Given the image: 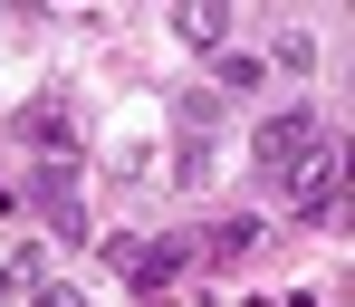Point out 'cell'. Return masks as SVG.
Here are the masks:
<instances>
[{
	"label": "cell",
	"instance_id": "8fae6325",
	"mask_svg": "<svg viewBox=\"0 0 355 307\" xmlns=\"http://www.w3.org/2000/svg\"><path fill=\"white\" fill-rule=\"evenodd\" d=\"M29 307H87V298H77V288H39Z\"/></svg>",
	"mask_w": 355,
	"mask_h": 307
},
{
	"label": "cell",
	"instance_id": "ba28073f",
	"mask_svg": "<svg viewBox=\"0 0 355 307\" xmlns=\"http://www.w3.org/2000/svg\"><path fill=\"white\" fill-rule=\"evenodd\" d=\"M173 29L192 39V49H221V39H231V0H182Z\"/></svg>",
	"mask_w": 355,
	"mask_h": 307
},
{
	"label": "cell",
	"instance_id": "8992f818",
	"mask_svg": "<svg viewBox=\"0 0 355 307\" xmlns=\"http://www.w3.org/2000/svg\"><path fill=\"white\" fill-rule=\"evenodd\" d=\"M39 288H49V240H29V249L0 259V307H29Z\"/></svg>",
	"mask_w": 355,
	"mask_h": 307
},
{
	"label": "cell",
	"instance_id": "7a4b0ae2",
	"mask_svg": "<svg viewBox=\"0 0 355 307\" xmlns=\"http://www.w3.org/2000/svg\"><path fill=\"white\" fill-rule=\"evenodd\" d=\"M317 154H327V125H317V116H269L259 134H250V164H259V173H269L279 192H288L297 173L317 164Z\"/></svg>",
	"mask_w": 355,
	"mask_h": 307
},
{
	"label": "cell",
	"instance_id": "3957f363",
	"mask_svg": "<svg viewBox=\"0 0 355 307\" xmlns=\"http://www.w3.org/2000/svg\"><path fill=\"white\" fill-rule=\"evenodd\" d=\"M29 202H39V221H49L58 240H87V202H77V164H39V173H29Z\"/></svg>",
	"mask_w": 355,
	"mask_h": 307
},
{
	"label": "cell",
	"instance_id": "277c9868",
	"mask_svg": "<svg viewBox=\"0 0 355 307\" xmlns=\"http://www.w3.org/2000/svg\"><path fill=\"white\" fill-rule=\"evenodd\" d=\"M19 144H39V164H77V106H67V96L19 106Z\"/></svg>",
	"mask_w": 355,
	"mask_h": 307
},
{
	"label": "cell",
	"instance_id": "5b68a950",
	"mask_svg": "<svg viewBox=\"0 0 355 307\" xmlns=\"http://www.w3.org/2000/svg\"><path fill=\"white\" fill-rule=\"evenodd\" d=\"M182 259H192L182 240H116V269H125V288H173V279H182Z\"/></svg>",
	"mask_w": 355,
	"mask_h": 307
},
{
	"label": "cell",
	"instance_id": "52a82bcc",
	"mask_svg": "<svg viewBox=\"0 0 355 307\" xmlns=\"http://www.w3.org/2000/svg\"><path fill=\"white\" fill-rule=\"evenodd\" d=\"M288 211L297 221H336V154H317V164L288 183Z\"/></svg>",
	"mask_w": 355,
	"mask_h": 307
},
{
	"label": "cell",
	"instance_id": "30bf717a",
	"mask_svg": "<svg viewBox=\"0 0 355 307\" xmlns=\"http://www.w3.org/2000/svg\"><path fill=\"white\" fill-rule=\"evenodd\" d=\"M279 67L307 77V67H317V39H307V29H279Z\"/></svg>",
	"mask_w": 355,
	"mask_h": 307
},
{
	"label": "cell",
	"instance_id": "6da1fadb",
	"mask_svg": "<svg viewBox=\"0 0 355 307\" xmlns=\"http://www.w3.org/2000/svg\"><path fill=\"white\" fill-rule=\"evenodd\" d=\"M211 154H221V96L182 87L173 96V173L182 183H211Z\"/></svg>",
	"mask_w": 355,
	"mask_h": 307
},
{
	"label": "cell",
	"instance_id": "9c48e42d",
	"mask_svg": "<svg viewBox=\"0 0 355 307\" xmlns=\"http://www.w3.org/2000/svg\"><path fill=\"white\" fill-rule=\"evenodd\" d=\"M250 249H259V221H221L211 231V259H250Z\"/></svg>",
	"mask_w": 355,
	"mask_h": 307
}]
</instances>
